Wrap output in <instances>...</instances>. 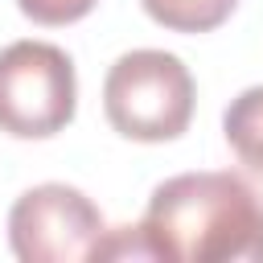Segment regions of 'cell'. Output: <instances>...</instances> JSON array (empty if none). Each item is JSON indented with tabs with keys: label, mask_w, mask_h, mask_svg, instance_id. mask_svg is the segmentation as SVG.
I'll list each match as a JSON object with an SVG mask.
<instances>
[{
	"label": "cell",
	"mask_w": 263,
	"mask_h": 263,
	"mask_svg": "<svg viewBox=\"0 0 263 263\" xmlns=\"http://www.w3.org/2000/svg\"><path fill=\"white\" fill-rule=\"evenodd\" d=\"M164 263H263V197L238 173H181L152 189L136 226Z\"/></svg>",
	"instance_id": "cell-1"
},
{
	"label": "cell",
	"mask_w": 263,
	"mask_h": 263,
	"mask_svg": "<svg viewBox=\"0 0 263 263\" xmlns=\"http://www.w3.org/2000/svg\"><path fill=\"white\" fill-rule=\"evenodd\" d=\"M193 74L177 53L132 49L123 53L103 82L107 123L136 144H164L189 132L193 119Z\"/></svg>",
	"instance_id": "cell-2"
},
{
	"label": "cell",
	"mask_w": 263,
	"mask_h": 263,
	"mask_svg": "<svg viewBox=\"0 0 263 263\" xmlns=\"http://www.w3.org/2000/svg\"><path fill=\"white\" fill-rule=\"evenodd\" d=\"M78 107V78L66 49L49 41H12L0 49V132L49 140L66 132Z\"/></svg>",
	"instance_id": "cell-3"
},
{
	"label": "cell",
	"mask_w": 263,
	"mask_h": 263,
	"mask_svg": "<svg viewBox=\"0 0 263 263\" xmlns=\"http://www.w3.org/2000/svg\"><path fill=\"white\" fill-rule=\"evenodd\" d=\"M107 222L99 205L62 181L25 189L8 210V242L21 263H78L99 259Z\"/></svg>",
	"instance_id": "cell-4"
},
{
	"label": "cell",
	"mask_w": 263,
	"mask_h": 263,
	"mask_svg": "<svg viewBox=\"0 0 263 263\" xmlns=\"http://www.w3.org/2000/svg\"><path fill=\"white\" fill-rule=\"evenodd\" d=\"M222 136L238 164L263 173V86H247L238 99H230L222 115Z\"/></svg>",
	"instance_id": "cell-5"
},
{
	"label": "cell",
	"mask_w": 263,
	"mask_h": 263,
	"mask_svg": "<svg viewBox=\"0 0 263 263\" xmlns=\"http://www.w3.org/2000/svg\"><path fill=\"white\" fill-rule=\"evenodd\" d=\"M140 4L168 33H214L238 8V0H140Z\"/></svg>",
	"instance_id": "cell-6"
},
{
	"label": "cell",
	"mask_w": 263,
	"mask_h": 263,
	"mask_svg": "<svg viewBox=\"0 0 263 263\" xmlns=\"http://www.w3.org/2000/svg\"><path fill=\"white\" fill-rule=\"evenodd\" d=\"M99 0H16V8L33 21V25H45V29H58V25H74L82 21Z\"/></svg>",
	"instance_id": "cell-7"
}]
</instances>
